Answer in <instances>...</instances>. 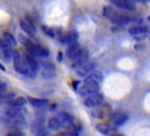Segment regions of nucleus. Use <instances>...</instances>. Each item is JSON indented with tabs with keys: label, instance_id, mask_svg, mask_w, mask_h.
<instances>
[{
	"label": "nucleus",
	"instance_id": "f257e3e1",
	"mask_svg": "<svg viewBox=\"0 0 150 136\" xmlns=\"http://www.w3.org/2000/svg\"><path fill=\"white\" fill-rule=\"evenodd\" d=\"M98 89H100V83L91 82V81H84L82 87H80V89L77 91L81 96L84 97V96H89L95 93H98Z\"/></svg>",
	"mask_w": 150,
	"mask_h": 136
},
{
	"label": "nucleus",
	"instance_id": "f03ea898",
	"mask_svg": "<svg viewBox=\"0 0 150 136\" xmlns=\"http://www.w3.org/2000/svg\"><path fill=\"white\" fill-rule=\"evenodd\" d=\"M8 128L13 130H21L26 127V120L23 116H16V117H6V123Z\"/></svg>",
	"mask_w": 150,
	"mask_h": 136
},
{
	"label": "nucleus",
	"instance_id": "7ed1b4c3",
	"mask_svg": "<svg viewBox=\"0 0 150 136\" xmlns=\"http://www.w3.org/2000/svg\"><path fill=\"white\" fill-rule=\"evenodd\" d=\"M89 60V50L87 48H82L81 52L76 55V57L73 60V63H71V68L73 69H77L80 68L81 66H83L84 63H87Z\"/></svg>",
	"mask_w": 150,
	"mask_h": 136
},
{
	"label": "nucleus",
	"instance_id": "20e7f679",
	"mask_svg": "<svg viewBox=\"0 0 150 136\" xmlns=\"http://www.w3.org/2000/svg\"><path fill=\"white\" fill-rule=\"evenodd\" d=\"M104 101V97L102 94L100 93H95L93 95H89L84 98V106L87 108H96L98 106H101Z\"/></svg>",
	"mask_w": 150,
	"mask_h": 136
},
{
	"label": "nucleus",
	"instance_id": "39448f33",
	"mask_svg": "<svg viewBox=\"0 0 150 136\" xmlns=\"http://www.w3.org/2000/svg\"><path fill=\"white\" fill-rule=\"evenodd\" d=\"M59 117L60 120L62 121V127H64L67 130H73L74 127H75V118L73 117V115H70L69 113H66V111H61L59 114Z\"/></svg>",
	"mask_w": 150,
	"mask_h": 136
},
{
	"label": "nucleus",
	"instance_id": "423d86ee",
	"mask_svg": "<svg viewBox=\"0 0 150 136\" xmlns=\"http://www.w3.org/2000/svg\"><path fill=\"white\" fill-rule=\"evenodd\" d=\"M109 20H110L112 23H115V25L124 26V25H127V23L131 22L134 19H132L131 16L127 15V14H120V13H117V12L115 11V13L111 15V18H110Z\"/></svg>",
	"mask_w": 150,
	"mask_h": 136
},
{
	"label": "nucleus",
	"instance_id": "0eeeda50",
	"mask_svg": "<svg viewBox=\"0 0 150 136\" xmlns=\"http://www.w3.org/2000/svg\"><path fill=\"white\" fill-rule=\"evenodd\" d=\"M111 114V109H110V106L109 104H101L96 108H94V110L91 111V116L93 117H97V118H103L105 117L107 115H110Z\"/></svg>",
	"mask_w": 150,
	"mask_h": 136
},
{
	"label": "nucleus",
	"instance_id": "6e6552de",
	"mask_svg": "<svg viewBox=\"0 0 150 136\" xmlns=\"http://www.w3.org/2000/svg\"><path fill=\"white\" fill-rule=\"evenodd\" d=\"M95 67H96V64L94 62H89L88 61L87 63H84L83 66H81L80 68L76 69V74L79 76H81V77H87L89 74H91L95 70Z\"/></svg>",
	"mask_w": 150,
	"mask_h": 136
},
{
	"label": "nucleus",
	"instance_id": "1a4fd4ad",
	"mask_svg": "<svg viewBox=\"0 0 150 136\" xmlns=\"http://www.w3.org/2000/svg\"><path fill=\"white\" fill-rule=\"evenodd\" d=\"M146 33H148V28L145 26H135V27L129 28V34L135 36V39L137 40L144 39L146 36Z\"/></svg>",
	"mask_w": 150,
	"mask_h": 136
},
{
	"label": "nucleus",
	"instance_id": "9d476101",
	"mask_svg": "<svg viewBox=\"0 0 150 136\" xmlns=\"http://www.w3.org/2000/svg\"><path fill=\"white\" fill-rule=\"evenodd\" d=\"M0 50L5 57L6 61H9L11 59H13V54H14V50L12 48L11 45H8L5 40H0Z\"/></svg>",
	"mask_w": 150,
	"mask_h": 136
},
{
	"label": "nucleus",
	"instance_id": "9b49d317",
	"mask_svg": "<svg viewBox=\"0 0 150 136\" xmlns=\"http://www.w3.org/2000/svg\"><path fill=\"white\" fill-rule=\"evenodd\" d=\"M111 2L121 9L124 11H135V4L132 0H111Z\"/></svg>",
	"mask_w": 150,
	"mask_h": 136
},
{
	"label": "nucleus",
	"instance_id": "f8f14e48",
	"mask_svg": "<svg viewBox=\"0 0 150 136\" xmlns=\"http://www.w3.org/2000/svg\"><path fill=\"white\" fill-rule=\"evenodd\" d=\"M77 39H79V33H77V30L71 29V30H69L67 34H64V36H63V39H62L61 42L64 43V45L70 46V45H73V43H75V42H77Z\"/></svg>",
	"mask_w": 150,
	"mask_h": 136
},
{
	"label": "nucleus",
	"instance_id": "ddd939ff",
	"mask_svg": "<svg viewBox=\"0 0 150 136\" xmlns=\"http://www.w3.org/2000/svg\"><path fill=\"white\" fill-rule=\"evenodd\" d=\"M20 27H21V29H22L28 36H32V38L35 36V27H34L33 25H30L26 19L20 20Z\"/></svg>",
	"mask_w": 150,
	"mask_h": 136
},
{
	"label": "nucleus",
	"instance_id": "4468645a",
	"mask_svg": "<svg viewBox=\"0 0 150 136\" xmlns=\"http://www.w3.org/2000/svg\"><path fill=\"white\" fill-rule=\"evenodd\" d=\"M81 49H82L81 45L77 43V42H75V43L68 46V49H67V52H66V53H67V56H68L70 60H74V59L76 57V55L81 52Z\"/></svg>",
	"mask_w": 150,
	"mask_h": 136
},
{
	"label": "nucleus",
	"instance_id": "2eb2a0df",
	"mask_svg": "<svg viewBox=\"0 0 150 136\" xmlns=\"http://www.w3.org/2000/svg\"><path fill=\"white\" fill-rule=\"evenodd\" d=\"M5 115L6 117H16V116H23V110L22 108L19 107H7V109L5 110Z\"/></svg>",
	"mask_w": 150,
	"mask_h": 136
},
{
	"label": "nucleus",
	"instance_id": "dca6fc26",
	"mask_svg": "<svg viewBox=\"0 0 150 136\" xmlns=\"http://www.w3.org/2000/svg\"><path fill=\"white\" fill-rule=\"evenodd\" d=\"M28 102L30 103V106L33 108H38V109H41L43 107H46L48 104V100L46 98H35V97H29L28 98Z\"/></svg>",
	"mask_w": 150,
	"mask_h": 136
},
{
	"label": "nucleus",
	"instance_id": "f3484780",
	"mask_svg": "<svg viewBox=\"0 0 150 136\" xmlns=\"http://www.w3.org/2000/svg\"><path fill=\"white\" fill-rule=\"evenodd\" d=\"M84 81H91V82H96V83H101L103 81V74L98 70H94L91 74H89Z\"/></svg>",
	"mask_w": 150,
	"mask_h": 136
},
{
	"label": "nucleus",
	"instance_id": "a211bd4d",
	"mask_svg": "<svg viewBox=\"0 0 150 136\" xmlns=\"http://www.w3.org/2000/svg\"><path fill=\"white\" fill-rule=\"evenodd\" d=\"M111 120H112L115 125H122L128 120V116L125 114H123V113H116V114L111 115Z\"/></svg>",
	"mask_w": 150,
	"mask_h": 136
},
{
	"label": "nucleus",
	"instance_id": "6ab92c4d",
	"mask_svg": "<svg viewBox=\"0 0 150 136\" xmlns=\"http://www.w3.org/2000/svg\"><path fill=\"white\" fill-rule=\"evenodd\" d=\"M61 127H62V121L60 120L59 116H57V117H52V118L48 120V128H49L50 130L56 131V130H59Z\"/></svg>",
	"mask_w": 150,
	"mask_h": 136
},
{
	"label": "nucleus",
	"instance_id": "aec40b11",
	"mask_svg": "<svg viewBox=\"0 0 150 136\" xmlns=\"http://www.w3.org/2000/svg\"><path fill=\"white\" fill-rule=\"evenodd\" d=\"M25 60H26V62L28 63V66L32 68V69H34L35 72H38L39 70V62H38V60L34 57V56H32L30 54H26L25 55Z\"/></svg>",
	"mask_w": 150,
	"mask_h": 136
},
{
	"label": "nucleus",
	"instance_id": "412c9836",
	"mask_svg": "<svg viewBox=\"0 0 150 136\" xmlns=\"http://www.w3.org/2000/svg\"><path fill=\"white\" fill-rule=\"evenodd\" d=\"M28 100H26L25 97H14L12 101H9L7 104L9 107H19V108H22L26 103H27Z\"/></svg>",
	"mask_w": 150,
	"mask_h": 136
},
{
	"label": "nucleus",
	"instance_id": "4be33fe9",
	"mask_svg": "<svg viewBox=\"0 0 150 136\" xmlns=\"http://www.w3.org/2000/svg\"><path fill=\"white\" fill-rule=\"evenodd\" d=\"M96 129L97 131H100L102 135H110L111 134V128L108 125V124H104V123H100L96 125Z\"/></svg>",
	"mask_w": 150,
	"mask_h": 136
},
{
	"label": "nucleus",
	"instance_id": "5701e85b",
	"mask_svg": "<svg viewBox=\"0 0 150 136\" xmlns=\"http://www.w3.org/2000/svg\"><path fill=\"white\" fill-rule=\"evenodd\" d=\"M14 98V93H2L0 94V103H8Z\"/></svg>",
	"mask_w": 150,
	"mask_h": 136
},
{
	"label": "nucleus",
	"instance_id": "b1692460",
	"mask_svg": "<svg viewBox=\"0 0 150 136\" xmlns=\"http://www.w3.org/2000/svg\"><path fill=\"white\" fill-rule=\"evenodd\" d=\"M4 40H5L8 45H11L12 47H14V46L16 45V40H15V38H14L11 33H8V32H5V33H4Z\"/></svg>",
	"mask_w": 150,
	"mask_h": 136
},
{
	"label": "nucleus",
	"instance_id": "393cba45",
	"mask_svg": "<svg viewBox=\"0 0 150 136\" xmlns=\"http://www.w3.org/2000/svg\"><path fill=\"white\" fill-rule=\"evenodd\" d=\"M114 13H115V9H112V7H110V6H105V7H103V16H104V18L110 19L111 15H112Z\"/></svg>",
	"mask_w": 150,
	"mask_h": 136
},
{
	"label": "nucleus",
	"instance_id": "a878e982",
	"mask_svg": "<svg viewBox=\"0 0 150 136\" xmlns=\"http://www.w3.org/2000/svg\"><path fill=\"white\" fill-rule=\"evenodd\" d=\"M41 75H42V77L46 79V80H53V79L56 76V73H55V72H52V70H42Z\"/></svg>",
	"mask_w": 150,
	"mask_h": 136
},
{
	"label": "nucleus",
	"instance_id": "bb28decb",
	"mask_svg": "<svg viewBox=\"0 0 150 136\" xmlns=\"http://www.w3.org/2000/svg\"><path fill=\"white\" fill-rule=\"evenodd\" d=\"M42 30L46 35H48L50 38H55V29H53L50 27H47V26H42Z\"/></svg>",
	"mask_w": 150,
	"mask_h": 136
},
{
	"label": "nucleus",
	"instance_id": "cd10ccee",
	"mask_svg": "<svg viewBox=\"0 0 150 136\" xmlns=\"http://www.w3.org/2000/svg\"><path fill=\"white\" fill-rule=\"evenodd\" d=\"M42 68L43 70H52V72H55V67L52 62H42Z\"/></svg>",
	"mask_w": 150,
	"mask_h": 136
},
{
	"label": "nucleus",
	"instance_id": "c85d7f7f",
	"mask_svg": "<svg viewBox=\"0 0 150 136\" xmlns=\"http://www.w3.org/2000/svg\"><path fill=\"white\" fill-rule=\"evenodd\" d=\"M6 136H25V134L21 130H13V131L8 132Z\"/></svg>",
	"mask_w": 150,
	"mask_h": 136
},
{
	"label": "nucleus",
	"instance_id": "c756f323",
	"mask_svg": "<svg viewBox=\"0 0 150 136\" xmlns=\"http://www.w3.org/2000/svg\"><path fill=\"white\" fill-rule=\"evenodd\" d=\"M57 136H76L73 131H70V130H66V131H62V132H60Z\"/></svg>",
	"mask_w": 150,
	"mask_h": 136
},
{
	"label": "nucleus",
	"instance_id": "7c9ffc66",
	"mask_svg": "<svg viewBox=\"0 0 150 136\" xmlns=\"http://www.w3.org/2000/svg\"><path fill=\"white\" fill-rule=\"evenodd\" d=\"M6 89H7V86H6V83L0 81V94L5 93V91H6Z\"/></svg>",
	"mask_w": 150,
	"mask_h": 136
},
{
	"label": "nucleus",
	"instance_id": "2f4dec72",
	"mask_svg": "<svg viewBox=\"0 0 150 136\" xmlns=\"http://www.w3.org/2000/svg\"><path fill=\"white\" fill-rule=\"evenodd\" d=\"M57 60H59V61H60V62H61V61H62V60H63V59H62V53H61V52H60V53H59V54H57Z\"/></svg>",
	"mask_w": 150,
	"mask_h": 136
},
{
	"label": "nucleus",
	"instance_id": "473e14b6",
	"mask_svg": "<svg viewBox=\"0 0 150 136\" xmlns=\"http://www.w3.org/2000/svg\"><path fill=\"white\" fill-rule=\"evenodd\" d=\"M6 123V117H0V124H5Z\"/></svg>",
	"mask_w": 150,
	"mask_h": 136
},
{
	"label": "nucleus",
	"instance_id": "72a5a7b5",
	"mask_svg": "<svg viewBox=\"0 0 150 136\" xmlns=\"http://www.w3.org/2000/svg\"><path fill=\"white\" fill-rule=\"evenodd\" d=\"M132 1H137V2H141V4H146L149 0H132Z\"/></svg>",
	"mask_w": 150,
	"mask_h": 136
},
{
	"label": "nucleus",
	"instance_id": "f704fd0d",
	"mask_svg": "<svg viewBox=\"0 0 150 136\" xmlns=\"http://www.w3.org/2000/svg\"><path fill=\"white\" fill-rule=\"evenodd\" d=\"M0 69H1V70H4V72L6 70V68H5V67H4V66H2L1 63H0Z\"/></svg>",
	"mask_w": 150,
	"mask_h": 136
},
{
	"label": "nucleus",
	"instance_id": "c9c22d12",
	"mask_svg": "<svg viewBox=\"0 0 150 136\" xmlns=\"http://www.w3.org/2000/svg\"><path fill=\"white\" fill-rule=\"evenodd\" d=\"M148 21H150V15H149V16H148Z\"/></svg>",
	"mask_w": 150,
	"mask_h": 136
},
{
	"label": "nucleus",
	"instance_id": "e433bc0d",
	"mask_svg": "<svg viewBox=\"0 0 150 136\" xmlns=\"http://www.w3.org/2000/svg\"><path fill=\"white\" fill-rule=\"evenodd\" d=\"M115 136H121V135H115Z\"/></svg>",
	"mask_w": 150,
	"mask_h": 136
}]
</instances>
